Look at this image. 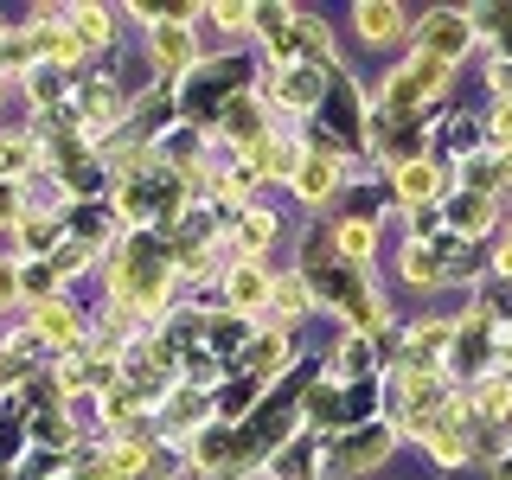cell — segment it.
Wrapping results in <instances>:
<instances>
[{
	"instance_id": "8992f818",
	"label": "cell",
	"mask_w": 512,
	"mask_h": 480,
	"mask_svg": "<svg viewBox=\"0 0 512 480\" xmlns=\"http://www.w3.org/2000/svg\"><path fill=\"white\" fill-rule=\"evenodd\" d=\"M32 52H39V58H52V64H71L77 52H84V39H77L71 26H58L52 13H39V32H32Z\"/></svg>"
},
{
	"instance_id": "7a4b0ae2",
	"label": "cell",
	"mask_w": 512,
	"mask_h": 480,
	"mask_svg": "<svg viewBox=\"0 0 512 480\" xmlns=\"http://www.w3.org/2000/svg\"><path fill=\"white\" fill-rule=\"evenodd\" d=\"M468 45H474L468 13H429V20H423V52H429V58L455 64L461 52H468Z\"/></svg>"
},
{
	"instance_id": "cb8c5ba5",
	"label": "cell",
	"mask_w": 512,
	"mask_h": 480,
	"mask_svg": "<svg viewBox=\"0 0 512 480\" xmlns=\"http://www.w3.org/2000/svg\"><path fill=\"white\" fill-rule=\"evenodd\" d=\"M250 20H256V13H250V7H218V26H231V32H244Z\"/></svg>"
},
{
	"instance_id": "9c48e42d",
	"label": "cell",
	"mask_w": 512,
	"mask_h": 480,
	"mask_svg": "<svg viewBox=\"0 0 512 480\" xmlns=\"http://www.w3.org/2000/svg\"><path fill=\"white\" fill-rule=\"evenodd\" d=\"M436 167H429V160H404V167H397V192H404V205H416V212H423L429 199H436Z\"/></svg>"
},
{
	"instance_id": "44dd1931",
	"label": "cell",
	"mask_w": 512,
	"mask_h": 480,
	"mask_svg": "<svg viewBox=\"0 0 512 480\" xmlns=\"http://www.w3.org/2000/svg\"><path fill=\"white\" fill-rule=\"evenodd\" d=\"M269 301H276V308H282V314H301V308H308V295H301V282H295V276H282V282H269Z\"/></svg>"
},
{
	"instance_id": "6da1fadb",
	"label": "cell",
	"mask_w": 512,
	"mask_h": 480,
	"mask_svg": "<svg viewBox=\"0 0 512 480\" xmlns=\"http://www.w3.org/2000/svg\"><path fill=\"white\" fill-rule=\"evenodd\" d=\"M448 71H455V64H442V58L416 52V58L404 64V71L391 77V109H410V103H429V96H442Z\"/></svg>"
},
{
	"instance_id": "d6986e66",
	"label": "cell",
	"mask_w": 512,
	"mask_h": 480,
	"mask_svg": "<svg viewBox=\"0 0 512 480\" xmlns=\"http://www.w3.org/2000/svg\"><path fill=\"white\" fill-rule=\"evenodd\" d=\"M71 32L84 45H103L109 39V13H96V7H71Z\"/></svg>"
},
{
	"instance_id": "277c9868",
	"label": "cell",
	"mask_w": 512,
	"mask_h": 480,
	"mask_svg": "<svg viewBox=\"0 0 512 480\" xmlns=\"http://www.w3.org/2000/svg\"><path fill=\"white\" fill-rule=\"evenodd\" d=\"M455 340V327H442V320H429V327H416V340L404 352V365H410V378H429L436 372V359H442V346Z\"/></svg>"
},
{
	"instance_id": "7402d4cb",
	"label": "cell",
	"mask_w": 512,
	"mask_h": 480,
	"mask_svg": "<svg viewBox=\"0 0 512 480\" xmlns=\"http://www.w3.org/2000/svg\"><path fill=\"white\" fill-rule=\"evenodd\" d=\"M26 160H32V141L26 135H7V141H0V173H20Z\"/></svg>"
},
{
	"instance_id": "7c38bea8",
	"label": "cell",
	"mask_w": 512,
	"mask_h": 480,
	"mask_svg": "<svg viewBox=\"0 0 512 480\" xmlns=\"http://www.w3.org/2000/svg\"><path fill=\"white\" fill-rule=\"evenodd\" d=\"M384 442H391L384 429H365L359 442H346L340 455H333V468H372V461H384Z\"/></svg>"
},
{
	"instance_id": "9a60e30c",
	"label": "cell",
	"mask_w": 512,
	"mask_h": 480,
	"mask_svg": "<svg viewBox=\"0 0 512 480\" xmlns=\"http://www.w3.org/2000/svg\"><path fill=\"white\" fill-rule=\"evenodd\" d=\"M52 288H58V269H52V263H26V269H20V295H32V301H58Z\"/></svg>"
},
{
	"instance_id": "4fadbf2b",
	"label": "cell",
	"mask_w": 512,
	"mask_h": 480,
	"mask_svg": "<svg viewBox=\"0 0 512 480\" xmlns=\"http://www.w3.org/2000/svg\"><path fill=\"white\" fill-rule=\"evenodd\" d=\"M404 276L410 282H436L442 276V244H423V237H416V244L404 250Z\"/></svg>"
},
{
	"instance_id": "ac0fdd59",
	"label": "cell",
	"mask_w": 512,
	"mask_h": 480,
	"mask_svg": "<svg viewBox=\"0 0 512 480\" xmlns=\"http://www.w3.org/2000/svg\"><path fill=\"white\" fill-rule=\"evenodd\" d=\"M474 410H480V416H506V410H512V384H506V378H487V384L474 391Z\"/></svg>"
},
{
	"instance_id": "8fae6325",
	"label": "cell",
	"mask_w": 512,
	"mask_h": 480,
	"mask_svg": "<svg viewBox=\"0 0 512 480\" xmlns=\"http://www.w3.org/2000/svg\"><path fill=\"white\" fill-rule=\"evenodd\" d=\"M154 58L167 64V71H180V64L192 58V39H186V26L180 20H167V26H154Z\"/></svg>"
},
{
	"instance_id": "3957f363",
	"label": "cell",
	"mask_w": 512,
	"mask_h": 480,
	"mask_svg": "<svg viewBox=\"0 0 512 480\" xmlns=\"http://www.w3.org/2000/svg\"><path fill=\"white\" fill-rule=\"evenodd\" d=\"M352 26H359L365 45H397V39H404V7H384V0L352 7Z\"/></svg>"
},
{
	"instance_id": "52a82bcc",
	"label": "cell",
	"mask_w": 512,
	"mask_h": 480,
	"mask_svg": "<svg viewBox=\"0 0 512 480\" xmlns=\"http://www.w3.org/2000/svg\"><path fill=\"white\" fill-rule=\"evenodd\" d=\"M32 340H52V346H77V320L64 301H39L32 308Z\"/></svg>"
},
{
	"instance_id": "4316f807",
	"label": "cell",
	"mask_w": 512,
	"mask_h": 480,
	"mask_svg": "<svg viewBox=\"0 0 512 480\" xmlns=\"http://www.w3.org/2000/svg\"><path fill=\"white\" fill-rule=\"evenodd\" d=\"M13 295H20V269L0 263V301H13Z\"/></svg>"
},
{
	"instance_id": "5b68a950",
	"label": "cell",
	"mask_w": 512,
	"mask_h": 480,
	"mask_svg": "<svg viewBox=\"0 0 512 480\" xmlns=\"http://www.w3.org/2000/svg\"><path fill=\"white\" fill-rule=\"evenodd\" d=\"M333 186H340V160H333V154H301V167H295V192H301V199H327V192Z\"/></svg>"
},
{
	"instance_id": "484cf974",
	"label": "cell",
	"mask_w": 512,
	"mask_h": 480,
	"mask_svg": "<svg viewBox=\"0 0 512 480\" xmlns=\"http://www.w3.org/2000/svg\"><path fill=\"white\" fill-rule=\"evenodd\" d=\"M493 135H500L506 148H512V96H506V103H500V116H493Z\"/></svg>"
},
{
	"instance_id": "2e32d148",
	"label": "cell",
	"mask_w": 512,
	"mask_h": 480,
	"mask_svg": "<svg viewBox=\"0 0 512 480\" xmlns=\"http://www.w3.org/2000/svg\"><path fill=\"white\" fill-rule=\"evenodd\" d=\"M282 359H288V340H282V333H256V340H250V365H256V372H276Z\"/></svg>"
},
{
	"instance_id": "d4e9b609",
	"label": "cell",
	"mask_w": 512,
	"mask_h": 480,
	"mask_svg": "<svg viewBox=\"0 0 512 480\" xmlns=\"http://www.w3.org/2000/svg\"><path fill=\"white\" fill-rule=\"evenodd\" d=\"M13 218H20V192L0 186V224H13Z\"/></svg>"
},
{
	"instance_id": "5bb4252c",
	"label": "cell",
	"mask_w": 512,
	"mask_h": 480,
	"mask_svg": "<svg viewBox=\"0 0 512 480\" xmlns=\"http://www.w3.org/2000/svg\"><path fill=\"white\" fill-rule=\"evenodd\" d=\"M487 224H493V199H487V192H468V199H461L455 205V231H487Z\"/></svg>"
},
{
	"instance_id": "83f0119b",
	"label": "cell",
	"mask_w": 512,
	"mask_h": 480,
	"mask_svg": "<svg viewBox=\"0 0 512 480\" xmlns=\"http://www.w3.org/2000/svg\"><path fill=\"white\" fill-rule=\"evenodd\" d=\"M493 263H500L506 276H512V231H506V244H500V256H493Z\"/></svg>"
},
{
	"instance_id": "ba28073f",
	"label": "cell",
	"mask_w": 512,
	"mask_h": 480,
	"mask_svg": "<svg viewBox=\"0 0 512 480\" xmlns=\"http://www.w3.org/2000/svg\"><path fill=\"white\" fill-rule=\"evenodd\" d=\"M276 96L288 109H314L320 103V71H308V64H288V71L276 77Z\"/></svg>"
},
{
	"instance_id": "e0dca14e",
	"label": "cell",
	"mask_w": 512,
	"mask_h": 480,
	"mask_svg": "<svg viewBox=\"0 0 512 480\" xmlns=\"http://www.w3.org/2000/svg\"><path fill=\"white\" fill-rule=\"evenodd\" d=\"M269 237H276V218H269V212H250L244 224H237V244H244L250 256H256V250H269Z\"/></svg>"
},
{
	"instance_id": "30bf717a",
	"label": "cell",
	"mask_w": 512,
	"mask_h": 480,
	"mask_svg": "<svg viewBox=\"0 0 512 480\" xmlns=\"http://www.w3.org/2000/svg\"><path fill=\"white\" fill-rule=\"evenodd\" d=\"M224 295H231V308H263V301H269V282H263V269H231V282H224Z\"/></svg>"
},
{
	"instance_id": "ffe728a7",
	"label": "cell",
	"mask_w": 512,
	"mask_h": 480,
	"mask_svg": "<svg viewBox=\"0 0 512 480\" xmlns=\"http://www.w3.org/2000/svg\"><path fill=\"white\" fill-rule=\"evenodd\" d=\"M340 256H352V263H365V256H372V224H340Z\"/></svg>"
},
{
	"instance_id": "603a6c76",
	"label": "cell",
	"mask_w": 512,
	"mask_h": 480,
	"mask_svg": "<svg viewBox=\"0 0 512 480\" xmlns=\"http://www.w3.org/2000/svg\"><path fill=\"white\" fill-rule=\"evenodd\" d=\"M365 359H372V352H365V340H346V352H340V372H365Z\"/></svg>"
}]
</instances>
